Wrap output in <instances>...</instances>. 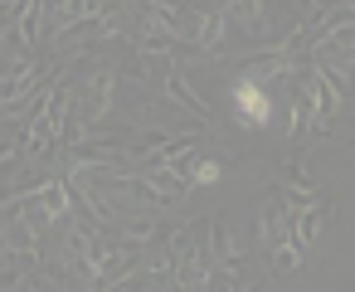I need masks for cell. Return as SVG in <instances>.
<instances>
[{
	"instance_id": "6da1fadb",
	"label": "cell",
	"mask_w": 355,
	"mask_h": 292,
	"mask_svg": "<svg viewBox=\"0 0 355 292\" xmlns=\"http://www.w3.org/2000/svg\"><path fill=\"white\" fill-rule=\"evenodd\" d=\"M258 243L268 248L277 273H292L302 263V248L292 239V200H282V190H272V200H268V209L258 219Z\"/></svg>"
},
{
	"instance_id": "8fae6325",
	"label": "cell",
	"mask_w": 355,
	"mask_h": 292,
	"mask_svg": "<svg viewBox=\"0 0 355 292\" xmlns=\"http://www.w3.org/2000/svg\"><path fill=\"white\" fill-rule=\"evenodd\" d=\"M219 171H224L219 161H195V171H190V190H195V185H209V180H219Z\"/></svg>"
},
{
	"instance_id": "8992f818",
	"label": "cell",
	"mask_w": 355,
	"mask_h": 292,
	"mask_svg": "<svg viewBox=\"0 0 355 292\" xmlns=\"http://www.w3.org/2000/svg\"><path fill=\"white\" fill-rule=\"evenodd\" d=\"M93 15H98V0H49V35L64 40L69 30H78Z\"/></svg>"
},
{
	"instance_id": "7c38bea8",
	"label": "cell",
	"mask_w": 355,
	"mask_h": 292,
	"mask_svg": "<svg viewBox=\"0 0 355 292\" xmlns=\"http://www.w3.org/2000/svg\"><path fill=\"white\" fill-rule=\"evenodd\" d=\"M297 6H306V0H297Z\"/></svg>"
},
{
	"instance_id": "ba28073f",
	"label": "cell",
	"mask_w": 355,
	"mask_h": 292,
	"mask_svg": "<svg viewBox=\"0 0 355 292\" xmlns=\"http://www.w3.org/2000/svg\"><path fill=\"white\" fill-rule=\"evenodd\" d=\"M219 10H224V20H239V25H243L253 40H268V35H272L263 0H219Z\"/></svg>"
},
{
	"instance_id": "5b68a950",
	"label": "cell",
	"mask_w": 355,
	"mask_h": 292,
	"mask_svg": "<svg viewBox=\"0 0 355 292\" xmlns=\"http://www.w3.org/2000/svg\"><path fill=\"white\" fill-rule=\"evenodd\" d=\"M229 98H234V112H239V122H243V127H268V117H272V98H268V88H258V83L239 78Z\"/></svg>"
},
{
	"instance_id": "9c48e42d",
	"label": "cell",
	"mask_w": 355,
	"mask_h": 292,
	"mask_svg": "<svg viewBox=\"0 0 355 292\" xmlns=\"http://www.w3.org/2000/svg\"><path fill=\"white\" fill-rule=\"evenodd\" d=\"M166 98H171V103H180L195 122H209V112H214V108H209V103L190 88V78H185L180 69H171V74H166Z\"/></svg>"
},
{
	"instance_id": "30bf717a",
	"label": "cell",
	"mask_w": 355,
	"mask_h": 292,
	"mask_svg": "<svg viewBox=\"0 0 355 292\" xmlns=\"http://www.w3.org/2000/svg\"><path fill=\"white\" fill-rule=\"evenodd\" d=\"M224 44V10L214 6V10H195V40H190V49L195 54H214Z\"/></svg>"
},
{
	"instance_id": "3957f363",
	"label": "cell",
	"mask_w": 355,
	"mask_h": 292,
	"mask_svg": "<svg viewBox=\"0 0 355 292\" xmlns=\"http://www.w3.org/2000/svg\"><path fill=\"white\" fill-rule=\"evenodd\" d=\"M35 59L30 54H15L10 64H6V74H0V112H20L40 88H35Z\"/></svg>"
},
{
	"instance_id": "52a82bcc",
	"label": "cell",
	"mask_w": 355,
	"mask_h": 292,
	"mask_svg": "<svg viewBox=\"0 0 355 292\" xmlns=\"http://www.w3.org/2000/svg\"><path fill=\"white\" fill-rule=\"evenodd\" d=\"M44 6H49V0H20V6H15V44H20L25 54L44 40V30H40V25H44V15H49Z\"/></svg>"
},
{
	"instance_id": "277c9868",
	"label": "cell",
	"mask_w": 355,
	"mask_h": 292,
	"mask_svg": "<svg viewBox=\"0 0 355 292\" xmlns=\"http://www.w3.org/2000/svg\"><path fill=\"white\" fill-rule=\"evenodd\" d=\"M321 224H326V205H321V200H311L306 190H302V195L292 190V239H297V248H302V258H306V248L316 243V234H321Z\"/></svg>"
},
{
	"instance_id": "7a4b0ae2",
	"label": "cell",
	"mask_w": 355,
	"mask_h": 292,
	"mask_svg": "<svg viewBox=\"0 0 355 292\" xmlns=\"http://www.w3.org/2000/svg\"><path fill=\"white\" fill-rule=\"evenodd\" d=\"M112 88H117V69H107V64H98V69H88L78 83H73V103H78V117L83 122H103L107 117V108H112Z\"/></svg>"
}]
</instances>
